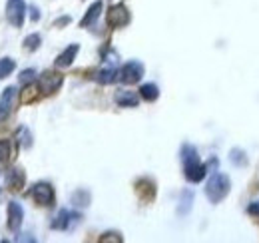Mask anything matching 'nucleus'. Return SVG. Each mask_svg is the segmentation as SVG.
<instances>
[{"mask_svg": "<svg viewBox=\"0 0 259 243\" xmlns=\"http://www.w3.org/2000/svg\"><path fill=\"white\" fill-rule=\"evenodd\" d=\"M182 159H184V172H186V178L192 183L201 182L207 174V168L199 161V155H197V150L194 146L186 144L182 148Z\"/></svg>", "mask_w": 259, "mask_h": 243, "instance_id": "obj_1", "label": "nucleus"}, {"mask_svg": "<svg viewBox=\"0 0 259 243\" xmlns=\"http://www.w3.org/2000/svg\"><path fill=\"white\" fill-rule=\"evenodd\" d=\"M6 185H8V189L18 191V189L24 185V174H22L20 170H16V168L8 170V172H6Z\"/></svg>", "mask_w": 259, "mask_h": 243, "instance_id": "obj_14", "label": "nucleus"}, {"mask_svg": "<svg viewBox=\"0 0 259 243\" xmlns=\"http://www.w3.org/2000/svg\"><path fill=\"white\" fill-rule=\"evenodd\" d=\"M26 18V2L24 0H8L6 2V20L14 28H22Z\"/></svg>", "mask_w": 259, "mask_h": 243, "instance_id": "obj_3", "label": "nucleus"}, {"mask_svg": "<svg viewBox=\"0 0 259 243\" xmlns=\"http://www.w3.org/2000/svg\"><path fill=\"white\" fill-rule=\"evenodd\" d=\"M118 78V70L114 66H108V68H102L94 74V80L100 84H112L114 80Z\"/></svg>", "mask_w": 259, "mask_h": 243, "instance_id": "obj_15", "label": "nucleus"}, {"mask_svg": "<svg viewBox=\"0 0 259 243\" xmlns=\"http://www.w3.org/2000/svg\"><path fill=\"white\" fill-rule=\"evenodd\" d=\"M140 96H142L144 100H148V102H154V100H158V96H160V88H158L156 84H144V86L140 88Z\"/></svg>", "mask_w": 259, "mask_h": 243, "instance_id": "obj_16", "label": "nucleus"}, {"mask_svg": "<svg viewBox=\"0 0 259 243\" xmlns=\"http://www.w3.org/2000/svg\"><path fill=\"white\" fill-rule=\"evenodd\" d=\"M14 68H16V64H14L12 58H2V60H0V80L6 78L8 74H12Z\"/></svg>", "mask_w": 259, "mask_h": 243, "instance_id": "obj_19", "label": "nucleus"}, {"mask_svg": "<svg viewBox=\"0 0 259 243\" xmlns=\"http://www.w3.org/2000/svg\"><path fill=\"white\" fill-rule=\"evenodd\" d=\"M142 76H144V64L138 60L126 62V64L120 68V72H118V78H120L124 84H136V82L142 80Z\"/></svg>", "mask_w": 259, "mask_h": 243, "instance_id": "obj_4", "label": "nucleus"}, {"mask_svg": "<svg viewBox=\"0 0 259 243\" xmlns=\"http://www.w3.org/2000/svg\"><path fill=\"white\" fill-rule=\"evenodd\" d=\"M128 22H130V12L124 4H116V6L110 8V12H108V24L112 28H122Z\"/></svg>", "mask_w": 259, "mask_h": 243, "instance_id": "obj_7", "label": "nucleus"}, {"mask_svg": "<svg viewBox=\"0 0 259 243\" xmlns=\"http://www.w3.org/2000/svg\"><path fill=\"white\" fill-rule=\"evenodd\" d=\"M231 161L237 164V166H243L247 159H245V155H243L241 150H233V152H231Z\"/></svg>", "mask_w": 259, "mask_h": 243, "instance_id": "obj_23", "label": "nucleus"}, {"mask_svg": "<svg viewBox=\"0 0 259 243\" xmlns=\"http://www.w3.org/2000/svg\"><path fill=\"white\" fill-rule=\"evenodd\" d=\"M32 197L36 199V204L48 208V206L54 204V187L46 182L36 183V185L32 187Z\"/></svg>", "mask_w": 259, "mask_h": 243, "instance_id": "obj_6", "label": "nucleus"}, {"mask_svg": "<svg viewBox=\"0 0 259 243\" xmlns=\"http://www.w3.org/2000/svg\"><path fill=\"white\" fill-rule=\"evenodd\" d=\"M247 212L253 213V215H259V201H257V204H251V206L247 208Z\"/></svg>", "mask_w": 259, "mask_h": 243, "instance_id": "obj_25", "label": "nucleus"}, {"mask_svg": "<svg viewBox=\"0 0 259 243\" xmlns=\"http://www.w3.org/2000/svg\"><path fill=\"white\" fill-rule=\"evenodd\" d=\"M78 50H80V46H78V44H70L62 54H58V58H56V66H58V68H68L72 62L76 60Z\"/></svg>", "mask_w": 259, "mask_h": 243, "instance_id": "obj_12", "label": "nucleus"}, {"mask_svg": "<svg viewBox=\"0 0 259 243\" xmlns=\"http://www.w3.org/2000/svg\"><path fill=\"white\" fill-rule=\"evenodd\" d=\"M10 157V144L6 140H0V166L6 164Z\"/></svg>", "mask_w": 259, "mask_h": 243, "instance_id": "obj_22", "label": "nucleus"}, {"mask_svg": "<svg viewBox=\"0 0 259 243\" xmlns=\"http://www.w3.org/2000/svg\"><path fill=\"white\" fill-rule=\"evenodd\" d=\"M30 16H32V20L36 22L38 18H40V10L36 8V6H30Z\"/></svg>", "mask_w": 259, "mask_h": 243, "instance_id": "obj_24", "label": "nucleus"}, {"mask_svg": "<svg viewBox=\"0 0 259 243\" xmlns=\"http://www.w3.org/2000/svg\"><path fill=\"white\" fill-rule=\"evenodd\" d=\"M34 80H36V70H32V68H28V70H22V74H20V82H22V86H28V84H32Z\"/></svg>", "mask_w": 259, "mask_h": 243, "instance_id": "obj_21", "label": "nucleus"}, {"mask_svg": "<svg viewBox=\"0 0 259 243\" xmlns=\"http://www.w3.org/2000/svg\"><path fill=\"white\" fill-rule=\"evenodd\" d=\"M18 142L22 144V148H30L32 146V134H30V130L26 126H22L18 130Z\"/></svg>", "mask_w": 259, "mask_h": 243, "instance_id": "obj_17", "label": "nucleus"}, {"mask_svg": "<svg viewBox=\"0 0 259 243\" xmlns=\"http://www.w3.org/2000/svg\"><path fill=\"white\" fill-rule=\"evenodd\" d=\"M14 102H16V88H14V86H10V88H6V90H4L2 98H0V122H4L8 116H10Z\"/></svg>", "mask_w": 259, "mask_h": 243, "instance_id": "obj_9", "label": "nucleus"}, {"mask_svg": "<svg viewBox=\"0 0 259 243\" xmlns=\"http://www.w3.org/2000/svg\"><path fill=\"white\" fill-rule=\"evenodd\" d=\"M229 189H231V180L227 178L226 174H220V172H215L205 183V195H207V199L211 204L224 201L227 197V193H229Z\"/></svg>", "mask_w": 259, "mask_h": 243, "instance_id": "obj_2", "label": "nucleus"}, {"mask_svg": "<svg viewBox=\"0 0 259 243\" xmlns=\"http://www.w3.org/2000/svg\"><path fill=\"white\" fill-rule=\"evenodd\" d=\"M82 219V215L76 212H70V210H60V213L56 215V219L52 221V229H72L78 221Z\"/></svg>", "mask_w": 259, "mask_h": 243, "instance_id": "obj_8", "label": "nucleus"}, {"mask_svg": "<svg viewBox=\"0 0 259 243\" xmlns=\"http://www.w3.org/2000/svg\"><path fill=\"white\" fill-rule=\"evenodd\" d=\"M72 201H74L76 206H80V208H86V206L90 204V193H88L86 189H80V191H76V193L72 195Z\"/></svg>", "mask_w": 259, "mask_h": 243, "instance_id": "obj_18", "label": "nucleus"}, {"mask_svg": "<svg viewBox=\"0 0 259 243\" xmlns=\"http://www.w3.org/2000/svg\"><path fill=\"white\" fill-rule=\"evenodd\" d=\"M64 78L62 74H56V72H44L40 78H38V90L42 94H54L62 86Z\"/></svg>", "mask_w": 259, "mask_h": 243, "instance_id": "obj_5", "label": "nucleus"}, {"mask_svg": "<svg viewBox=\"0 0 259 243\" xmlns=\"http://www.w3.org/2000/svg\"><path fill=\"white\" fill-rule=\"evenodd\" d=\"M24 219V210L22 206H18V201H10L8 204V227L12 231H18Z\"/></svg>", "mask_w": 259, "mask_h": 243, "instance_id": "obj_10", "label": "nucleus"}, {"mask_svg": "<svg viewBox=\"0 0 259 243\" xmlns=\"http://www.w3.org/2000/svg\"><path fill=\"white\" fill-rule=\"evenodd\" d=\"M102 8H104V4H102V0H96L90 8H88V12H86V16L80 20V26L82 28H86V26H92L94 22L98 20V16L102 14Z\"/></svg>", "mask_w": 259, "mask_h": 243, "instance_id": "obj_13", "label": "nucleus"}, {"mask_svg": "<svg viewBox=\"0 0 259 243\" xmlns=\"http://www.w3.org/2000/svg\"><path fill=\"white\" fill-rule=\"evenodd\" d=\"M116 104L124 108H136L140 104V96L136 92L130 90H118L116 92Z\"/></svg>", "mask_w": 259, "mask_h": 243, "instance_id": "obj_11", "label": "nucleus"}, {"mask_svg": "<svg viewBox=\"0 0 259 243\" xmlns=\"http://www.w3.org/2000/svg\"><path fill=\"white\" fill-rule=\"evenodd\" d=\"M68 22H70V18H68V16H64V18L56 20V26H64V24H68Z\"/></svg>", "mask_w": 259, "mask_h": 243, "instance_id": "obj_26", "label": "nucleus"}, {"mask_svg": "<svg viewBox=\"0 0 259 243\" xmlns=\"http://www.w3.org/2000/svg\"><path fill=\"white\" fill-rule=\"evenodd\" d=\"M40 42H42V38L38 36V34H30V36H26L24 38V46H26V50H38V46H40Z\"/></svg>", "mask_w": 259, "mask_h": 243, "instance_id": "obj_20", "label": "nucleus"}]
</instances>
